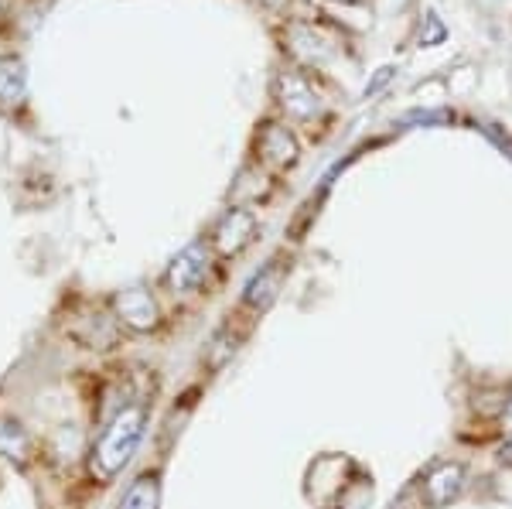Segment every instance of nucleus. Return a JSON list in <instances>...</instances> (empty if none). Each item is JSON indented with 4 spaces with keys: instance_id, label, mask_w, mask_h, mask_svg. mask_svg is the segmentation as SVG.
<instances>
[{
    "instance_id": "nucleus-1",
    "label": "nucleus",
    "mask_w": 512,
    "mask_h": 509,
    "mask_svg": "<svg viewBox=\"0 0 512 509\" xmlns=\"http://www.w3.org/2000/svg\"><path fill=\"white\" fill-rule=\"evenodd\" d=\"M144 424H147L144 404L123 407L120 414L113 417L110 428L103 431L99 445L93 448V472L99 479H113L117 472H123V465L134 458L140 438H144Z\"/></svg>"
},
{
    "instance_id": "nucleus-2",
    "label": "nucleus",
    "mask_w": 512,
    "mask_h": 509,
    "mask_svg": "<svg viewBox=\"0 0 512 509\" xmlns=\"http://www.w3.org/2000/svg\"><path fill=\"white\" fill-rule=\"evenodd\" d=\"M280 41H284V55L291 59V65L304 72H325L342 52L338 35L321 21L287 18V24L280 28Z\"/></svg>"
},
{
    "instance_id": "nucleus-3",
    "label": "nucleus",
    "mask_w": 512,
    "mask_h": 509,
    "mask_svg": "<svg viewBox=\"0 0 512 509\" xmlns=\"http://www.w3.org/2000/svg\"><path fill=\"white\" fill-rule=\"evenodd\" d=\"M274 103L284 113V120L297 123V127H311L328 113L325 93L315 86L311 72L297 69V65H284L274 76Z\"/></svg>"
},
{
    "instance_id": "nucleus-4",
    "label": "nucleus",
    "mask_w": 512,
    "mask_h": 509,
    "mask_svg": "<svg viewBox=\"0 0 512 509\" xmlns=\"http://www.w3.org/2000/svg\"><path fill=\"white\" fill-rule=\"evenodd\" d=\"M256 158L267 168L287 171L301 161V141H297L294 127L287 120H263L256 130Z\"/></svg>"
},
{
    "instance_id": "nucleus-5",
    "label": "nucleus",
    "mask_w": 512,
    "mask_h": 509,
    "mask_svg": "<svg viewBox=\"0 0 512 509\" xmlns=\"http://www.w3.org/2000/svg\"><path fill=\"white\" fill-rule=\"evenodd\" d=\"M209 246L205 243H192V246H185V250L178 253L175 260H171V267H168V274H164V281H168V287L175 294H195L198 287L205 284V277H209Z\"/></svg>"
},
{
    "instance_id": "nucleus-6",
    "label": "nucleus",
    "mask_w": 512,
    "mask_h": 509,
    "mask_svg": "<svg viewBox=\"0 0 512 509\" xmlns=\"http://www.w3.org/2000/svg\"><path fill=\"white\" fill-rule=\"evenodd\" d=\"M253 236H256V216L250 209L233 205L216 223V229H212V246H216V253H222V257H236V253H243L253 243Z\"/></svg>"
},
{
    "instance_id": "nucleus-7",
    "label": "nucleus",
    "mask_w": 512,
    "mask_h": 509,
    "mask_svg": "<svg viewBox=\"0 0 512 509\" xmlns=\"http://www.w3.org/2000/svg\"><path fill=\"white\" fill-rule=\"evenodd\" d=\"M113 308H117V318L123 325H130L134 332H151L161 322L158 301H154L151 291L144 287H127V291L113 294Z\"/></svg>"
},
{
    "instance_id": "nucleus-8",
    "label": "nucleus",
    "mask_w": 512,
    "mask_h": 509,
    "mask_svg": "<svg viewBox=\"0 0 512 509\" xmlns=\"http://www.w3.org/2000/svg\"><path fill=\"white\" fill-rule=\"evenodd\" d=\"M280 284H284V264H280V260H267V267L256 270L250 277V284H246L243 305L253 311H267L277 301Z\"/></svg>"
},
{
    "instance_id": "nucleus-9",
    "label": "nucleus",
    "mask_w": 512,
    "mask_h": 509,
    "mask_svg": "<svg viewBox=\"0 0 512 509\" xmlns=\"http://www.w3.org/2000/svg\"><path fill=\"white\" fill-rule=\"evenodd\" d=\"M461 489H465V469L454 462L437 465V469L424 479V496L431 506H448L451 499L461 496Z\"/></svg>"
},
{
    "instance_id": "nucleus-10",
    "label": "nucleus",
    "mask_w": 512,
    "mask_h": 509,
    "mask_svg": "<svg viewBox=\"0 0 512 509\" xmlns=\"http://www.w3.org/2000/svg\"><path fill=\"white\" fill-rule=\"evenodd\" d=\"M24 93H28V79H24L21 59L0 55V106L14 110V106L24 103Z\"/></svg>"
},
{
    "instance_id": "nucleus-11",
    "label": "nucleus",
    "mask_w": 512,
    "mask_h": 509,
    "mask_svg": "<svg viewBox=\"0 0 512 509\" xmlns=\"http://www.w3.org/2000/svg\"><path fill=\"white\" fill-rule=\"evenodd\" d=\"M158 506H161L158 475H140L137 482H130V489L120 499V509H158Z\"/></svg>"
},
{
    "instance_id": "nucleus-12",
    "label": "nucleus",
    "mask_w": 512,
    "mask_h": 509,
    "mask_svg": "<svg viewBox=\"0 0 512 509\" xmlns=\"http://www.w3.org/2000/svg\"><path fill=\"white\" fill-rule=\"evenodd\" d=\"M28 448H31V441H28V434L21 431V424H14V421L0 424V455H7L11 462H24Z\"/></svg>"
},
{
    "instance_id": "nucleus-13",
    "label": "nucleus",
    "mask_w": 512,
    "mask_h": 509,
    "mask_svg": "<svg viewBox=\"0 0 512 509\" xmlns=\"http://www.w3.org/2000/svg\"><path fill=\"white\" fill-rule=\"evenodd\" d=\"M390 72H393V69H379V76H376V82H373V86H366V96H373V93H376V89H379V86H383V82H386V79H390Z\"/></svg>"
},
{
    "instance_id": "nucleus-14",
    "label": "nucleus",
    "mask_w": 512,
    "mask_h": 509,
    "mask_svg": "<svg viewBox=\"0 0 512 509\" xmlns=\"http://www.w3.org/2000/svg\"><path fill=\"white\" fill-rule=\"evenodd\" d=\"M502 428L512 431V393H509V400H506V410H502Z\"/></svg>"
},
{
    "instance_id": "nucleus-15",
    "label": "nucleus",
    "mask_w": 512,
    "mask_h": 509,
    "mask_svg": "<svg viewBox=\"0 0 512 509\" xmlns=\"http://www.w3.org/2000/svg\"><path fill=\"white\" fill-rule=\"evenodd\" d=\"M499 462H502V465H512V438L499 448Z\"/></svg>"
},
{
    "instance_id": "nucleus-16",
    "label": "nucleus",
    "mask_w": 512,
    "mask_h": 509,
    "mask_svg": "<svg viewBox=\"0 0 512 509\" xmlns=\"http://www.w3.org/2000/svg\"><path fill=\"white\" fill-rule=\"evenodd\" d=\"M325 4H362V0H325Z\"/></svg>"
},
{
    "instance_id": "nucleus-17",
    "label": "nucleus",
    "mask_w": 512,
    "mask_h": 509,
    "mask_svg": "<svg viewBox=\"0 0 512 509\" xmlns=\"http://www.w3.org/2000/svg\"><path fill=\"white\" fill-rule=\"evenodd\" d=\"M0 7H4V0H0Z\"/></svg>"
}]
</instances>
